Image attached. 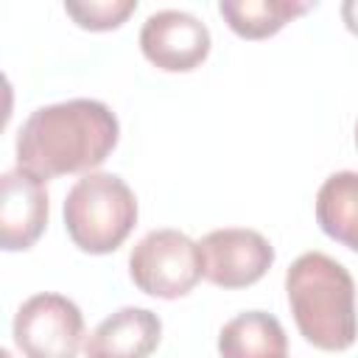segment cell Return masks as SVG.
I'll list each match as a JSON object with an SVG mask.
<instances>
[{
	"label": "cell",
	"instance_id": "1",
	"mask_svg": "<svg viewBox=\"0 0 358 358\" xmlns=\"http://www.w3.org/2000/svg\"><path fill=\"white\" fill-rule=\"evenodd\" d=\"M117 115L95 98H70L34 109L17 131V165L45 182L67 173H92L115 151Z\"/></svg>",
	"mask_w": 358,
	"mask_h": 358
},
{
	"label": "cell",
	"instance_id": "2",
	"mask_svg": "<svg viewBox=\"0 0 358 358\" xmlns=\"http://www.w3.org/2000/svg\"><path fill=\"white\" fill-rule=\"evenodd\" d=\"M285 294L299 336L324 352H344L358 338L355 280L324 252L299 255L285 271Z\"/></svg>",
	"mask_w": 358,
	"mask_h": 358
},
{
	"label": "cell",
	"instance_id": "3",
	"mask_svg": "<svg viewBox=\"0 0 358 358\" xmlns=\"http://www.w3.org/2000/svg\"><path fill=\"white\" fill-rule=\"evenodd\" d=\"M62 215L70 241L81 252L109 255L137 224V196L117 173L92 171L67 190Z\"/></svg>",
	"mask_w": 358,
	"mask_h": 358
},
{
	"label": "cell",
	"instance_id": "4",
	"mask_svg": "<svg viewBox=\"0 0 358 358\" xmlns=\"http://www.w3.org/2000/svg\"><path fill=\"white\" fill-rule=\"evenodd\" d=\"M129 277L131 282L157 299H179L187 296L196 282L204 277L201 249L193 238L179 229L162 227L145 232L129 255Z\"/></svg>",
	"mask_w": 358,
	"mask_h": 358
},
{
	"label": "cell",
	"instance_id": "5",
	"mask_svg": "<svg viewBox=\"0 0 358 358\" xmlns=\"http://www.w3.org/2000/svg\"><path fill=\"white\" fill-rule=\"evenodd\" d=\"M11 336L22 358H76L84 341V313L62 294H34L17 308Z\"/></svg>",
	"mask_w": 358,
	"mask_h": 358
},
{
	"label": "cell",
	"instance_id": "6",
	"mask_svg": "<svg viewBox=\"0 0 358 358\" xmlns=\"http://www.w3.org/2000/svg\"><path fill=\"white\" fill-rule=\"evenodd\" d=\"M199 249L204 263V280L227 291L255 285L274 263V246L268 243V238L246 227L213 229L199 241Z\"/></svg>",
	"mask_w": 358,
	"mask_h": 358
},
{
	"label": "cell",
	"instance_id": "7",
	"mask_svg": "<svg viewBox=\"0 0 358 358\" xmlns=\"http://www.w3.org/2000/svg\"><path fill=\"white\" fill-rule=\"evenodd\" d=\"M210 28L190 11L159 8L140 28L143 56L165 73H190L210 56Z\"/></svg>",
	"mask_w": 358,
	"mask_h": 358
},
{
	"label": "cell",
	"instance_id": "8",
	"mask_svg": "<svg viewBox=\"0 0 358 358\" xmlns=\"http://www.w3.org/2000/svg\"><path fill=\"white\" fill-rule=\"evenodd\" d=\"M45 179L28 168H8L0 176V246L6 252L31 249L48 227Z\"/></svg>",
	"mask_w": 358,
	"mask_h": 358
},
{
	"label": "cell",
	"instance_id": "9",
	"mask_svg": "<svg viewBox=\"0 0 358 358\" xmlns=\"http://www.w3.org/2000/svg\"><path fill=\"white\" fill-rule=\"evenodd\" d=\"M162 338V319L137 305L109 313L87 336V358H148Z\"/></svg>",
	"mask_w": 358,
	"mask_h": 358
},
{
	"label": "cell",
	"instance_id": "10",
	"mask_svg": "<svg viewBox=\"0 0 358 358\" xmlns=\"http://www.w3.org/2000/svg\"><path fill=\"white\" fill-rule=\"evenodd\" d=\"M221 358H288V336L277 316L243 310L218 333Z\"/></svg>",
	"mask_w": 358,
	"mask_h": 358
},
{
	"label": "cell",
	"instance_id": "11",
	"mask_svg": "<svg viewBox=\"0 0 358 358\" xmlns=\"http://www.w3.org/2000/svg\"><path fill=\"white\" fill-rule=\"evenodd\" d=\"M316 224L330 241L358 252V171H336L322 182Z\"/></svg>",
	"mask_w": 358,
	"mask_h": 358
},
{
	"label": "cell",
	"instance_id": "12",
	"mask_svg": "<svg viewBox=\"0 0 358 358\" xmlns=\"http://www.w3.org/2000/svg\"><path fill=\"white\" fill-rule=\"evenodd\" d=\"M316 3L299 0H221L218 14L241 39H268L294 17L308 14Z\"/></svg>",
	"mask_w": 358,
	"mask_h": 358
},
{
	"label": "cell",
	"instance_id": "13",
	"mask_svg": "<svg viewBox=\"0 0 358 358\" xmlns=\"http://www.w3.org/2000/svg\"><path fill=\"white\" fill-rule=\"evenodd\" d=\"M64 11L84 31H115V28H120L137 11V0H84V3H64Z\"/></svg>",
	"mask_w": 358,
	"mask_h": 358
},
{
	"label": "cell",
	"instance_id": "14",
	"mask_svg": "<svg viewBox=\"0 0 358 358\" xmlns=\"http://www.w3.org/2000/svg\"><path fill=\"white\" fill-rule=\"evenodd\" d=\"M341 20H344L347 31L358 36V0H344L341 3Z\"/></svg>",
	"mask_w": 358,
	"mask_h": 358
},
{
	"label": "cell",
	"instance_id": "15",
	"mask_svg": "<svg viewBox=\"0 0 358 358\" xmlns=\"http://www.w3.org/2000/svg\"><path fill=\"white\" fill-rule=\"evenodd\" d=\"M0 358H11V352H8V350H3V352H0Z\"/></svg>",
	"mask_w": 358,
	"mask_h": 358
},
{
	"label": "cell",
	"instance_id": "16",
	"mask_svg": "<svg viewBox=\"0 0 358 358\" xmlns=\"http://www.w3.org/2000/svg\"><path fill=\"white\" fill-rule=\"evenodd\" d=\"M355 148H358V123H355Z\"/></svg>",
	"mask_w": 358,
	"mask_h": 358
}]
</instances>
